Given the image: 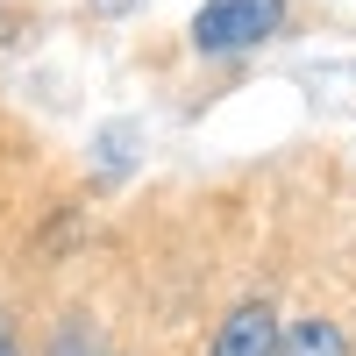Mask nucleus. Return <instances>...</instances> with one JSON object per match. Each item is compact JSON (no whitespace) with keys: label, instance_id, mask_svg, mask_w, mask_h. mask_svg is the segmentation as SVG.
I'll list each match as a JSON object with an SVG mask.
<instances>
[{"label":"nucleus","instance_id":"1","mask_svg":"<svg viewBox=\"0 0 356 356\" xmlns=\"http://www.w3.org/2000/svg\"><path fill=\"white\" fill-rule=\"evenodd\" d=\"M278 15H285V0H207V8L193 15V43L207 57L250 50V43H264L278 29Z\"/></svg>","mask_w":356,"mask_h":356},{"label":"nucleus","instance_id":"2","mask_svg":"<svg viewBox=\"0 0 356 356\" xmlns=\"http://www.w3.org/2000/svg\"><path fill=\"white\" fill-rule=\"evenodd\" d=\"M214 356H278V321L271 307H235L214 335Z\"/></svg>","mask_w":356,"mask_h":356},{"label":"nucleus","instance_id":"3","mask_svg":"<svg viewBox=\"0 0 356 356\" xmlns=\"http://www.w3.org/2000/svg\"><path fill=\"white\" fill-rule=\"evenodd\" d=\"M278 356H349V342L335 335V321H292V335L278 342Z\"/></svg>","mask_w":356,"mask_h":356},{"label":"nucleus","instance_id":"4","mask_svg":"<svg viewBox=\"0 0 356 356\" xmlns=\"http://www.w3.org/2000/svg\"><path fill=\"white\" fill-rule=\"evenodd\" d=\"M0 356H22V349H15V335H8V328H0Z\"/></svg>","mask_w":356,"mask_h":356},{"label":"nucleus","instance_id":"5","mask_svg":"<svg viewBox=\"0 0 356 356\" xmlns=\"http://www.w3.org/2000/svg\"><path fill=\"white\" fill-rule=\"evenodd\" d=\"M65 356H79V342H65ZM86 356H93V349H86Z\"/></svg>","mask_w":356,"mask_h":356}]
</instances>
